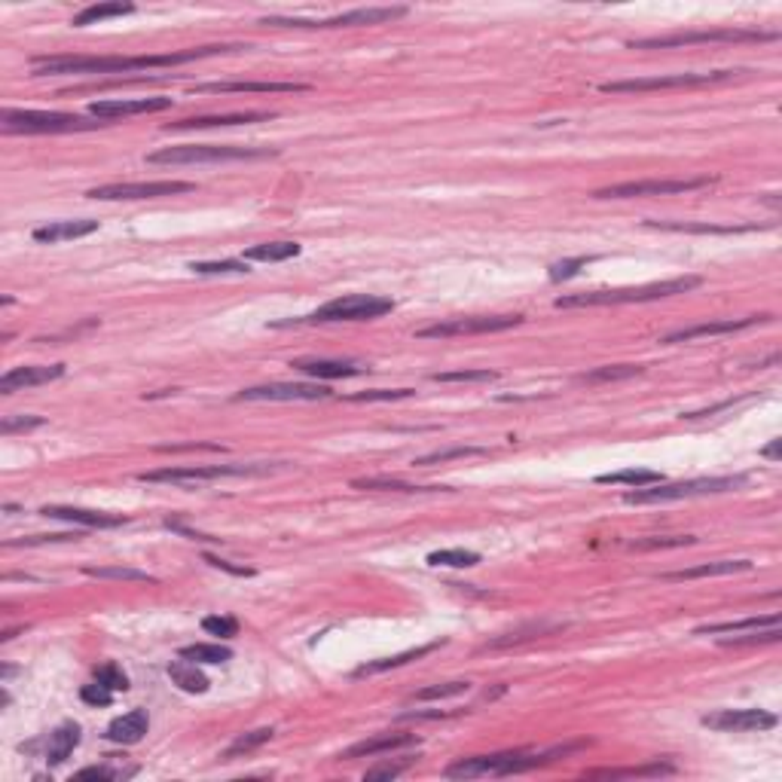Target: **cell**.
I'll use <instances>...</instances> for the list:
<instances>
[{
  "label": "cell",
  "instance_id": "cell-32",
  "mask_svg": "<svg viewBox=\"0 0 782 782\" xmlns=\"http://www.w3.org/2000/svg\"><path fill=\"white\" fill-rule=\"evenodd\" d=\"M440 645H443V642H432V645H422V648H410V651H404V654L373 660V663H364L361 670H355V679H361V676H373V672H385V670H398V666H407V663H410V660L428 657V654H432V651L440 648Z\"/></svg>",
  "mask_w": 782,
  "mask_h": 782
},
{
  "label": "cell",
  "instance_id": "cell-22",
  "mask_svg": "<svg viewBox=\"0 0 782 782\" xmlns=\"http://www.w3.org/2000/svg\"><path fill=\"white\" fill-rule=\"evenodd\" d=\"M419 737L416 734H376L370 740H361L355 745H349L346 752H340V761H355V758H373V755H385V752L394 749H407V745H416Z\"/></svg>",
  "mask_w": 782,
  "mask_h": 782
},
{
  "label": "cell",
  "instance_id": "cell-16",
  "mask_svg": "<svg viewBox=\"0 0 782 782\" xmlns=\"http://www.w3.org/2000/svg\"><path fill=\"white\" fill-rule=\"evenodd\" d=\"M330 389L318 383H267L239 391V400H325Z\"/></svg>",
  "mask_w": 782,
  "mask_h": 782
},
{
  "label": "cell",
  "instance_id": "cell-13",
  "mask_svg": "<svg viewBox=\"0 0 782 782\" xmlns=\"http://www.w3.org/2000/svg\"><path fill=\"white\" fill-rule=\"evenodd\" d=\"M740 70H712V74H672V77H642V80H612L602 83V92H654V89H687V86H712L737 77Z\"/></svg>",
  "mask_w": 782,
  "mask_h": 782
},
{
  "label": "cell",
  "instance_id": "cell-40",
  "mask_svg": "<svg viewBox=\"0 0 782 782\" xmlns=\"http://www.w3.org/2000/svg\"><path fill=\"white\" fill-rule=\"evenodd\" d=\"M645 367H633V364H614V367H599V370H590V373H580L578 383H587V385H599V383H618V379H630V376H638Z\"/></svg>",
  "mask_w": 782,
  "mask_h": 782
},
{
  "label": "cell",
  "instance_id": "cell-3",
  "mask_svg": "<svg viewBox=\"0 0 782 782\" xmlns=\"http://www.w3.org/2000/svg\"><path fill=\"white\" fill-rule=\"evenodd\" d=\"M700 276H685V278H670V282H654L642 284V288H614V291H590V293H575V297H559L556 309H578V306H621V303H648V300H663L676 297V293H687L700 288Z\"/></svg>",
  "mask_w": 782,
  "mask_h": 782
},
{
  "label": "cell",
  "instance_id": "cell-20",
  "mask_svg": "<svg viewBox=\"0 0 782 782\" xmlns=\"http://www.w3.org/2000/svg\"><path fill=\"white\" fill-rule=\"evenodd\" d=\"M64 376V364H53V367H16L0 376V394H16L34 385H46Z\"/></svg>",
  "mask_w": 782,
  "mask_h": 782
},
{
  "label": "cell",
  "instance_id": "cell-27",
  "mask_svg": "<svg viewBox=\"0 0 782 782\" xmlns=\"http://www.w3.org/2000/svg\"><path fill=\"white\" fill-rule=\"evenodd\" d=\"M749 569H752L749 559H721V563H703V565H694V569L666 572V575H660V578L663 580H694V578L737 575V572H749Z\"/></svg>",
  "mask_w": 782,
  "mask_h": 782
},
{
  "label": "cell",
  "instance_id": "cell-26",
  "mask_svg": "<svg viewBox=\"0 0 782 782\" xmlns=\"http://www.w3.org/2000/svg\"><path fill=\"white\" fill-rule=\"evenodd\" d=\"M276 113H263V111H248V113H224V117H190V119H177V123H169L165 128H175V132H184V128H218V126H242V123H267Z\"/></svg>",
  "mask_w": 782,
  "mask_h": 782
},
{
  "label": "cell",
  "instance_id": "cell-45",
  "mask_svg": "<svg viewBox=\"0 0 782 782\" xmlns=\"http://www.w3.org/2000/svg\"><path fill=\"white\" fill-rule=\"evenodd\" d=\"M196 276H242L251 272L245 260H214V263H190Z\"/></svg>",
  "mask_w": 782,
  "mask_h": 782
},
{
  "label": "cell",
  "instance_id": "cell-41",
  "mask_svg": "<svg viewBox=\"0 0 782 782\" xmlns=\"http://www.w3.org/2000/svg\"><path fill=\"white\" fill-rule=\"evenodd\" d=\"M480 563V554H473V550H462V547H453V550H434V554H428V565H449V569H471V565Z\"/></svg>",
  "mask_w": 782,
  "mask_h": 782
},
{
  "label": "cell",
  "instance_id": "cell-59",
  "mask_svg": "<svg viewBox=\"0 0 782 782\" xmlns=\"http://www.w3.org/2000/svg\"><path fill=\"white\" fill-rule=\"evenodd\" d=\"M205 563L214 565V569L229 572V575H239V578H251V575H254V569H248V565H233L229 559H220V556H211V554H205Z\"/></svg>",
  "mask_w": 782,
  "mask_h": 782
},
{
  "label": "cell",
  "instance_id": "cell-37",
  "mask_svg": "<svg viewBox=\"0 0 782 782\" xmlns=\"http://www.w3.org/2000/svg\"><path fill=\"white\" fill-rule=\"evenodd\" d=\"M128 12H135V6H132V4H92V6H86L83 12H77L70 25H74V28L98 25V21H104V19L128 16Z\"/></svg>",
  "mask_w": 782,
  "mask_h": 782
},
{
  "label": "cell",
  "instance_id": "cell-18",
  "mask_svg": "<svg viewBox=\"0 0 782 782\" xmlns=\"http://www.w3.org/2000/svg\"><path fill=\"white\" fill-rule=\"evenodd\" d=\"M171 107V98H113V102H92L89 104V113L95 119H104V123H111V119H126V117H135V113H160V111H169Z\"/></svg>",
  "mask_w": 782,
  "mask_h": 782
},
{
  "label": "cell",
  "instance_id": "cell-23",
  "mask_svg": "<svg viewBox=\"0 0 782 782\" xmlns=\"http://www.w3.org/2000/svg\"><path fill=\"white\" fill-rule=\"evenodd\" d=\"M147 730H150V715H147V709H132V712L119 715V719H113L111 724H107L104 740L119 743V745H132V743H141V740H144Z\"/></svg>",
  "mask_w": 782,
  "mask_h": 782
},
{
  "label": "cell",
  "instance_id": "cell-44",
  "mask_svg": "<svg viewBox=\"0 0 782 782\" xmlns=\"http://www.w3.org/2000/svg\"><path fill=\"white\" fill-rule=\"evenodd\" d=\"M550 630H556V627H550V623H529V627H523V630H516V633H507V636H498V638H492V642H486V651H495V648H507V645H516V642H529V638H535V636H541V633H550Z\"/></svg>",
  "mask_w": 782,
  "mask_h": 782
},
{
  "label": "cell",
  "instance_id": "cell-8",
  "mask_svg": "<svg viewBox=\"0 0 782 782\" xmlns=\"http://www.w3.org/2000/svg\"><path fill=\"white\" fill-rule=\"evenodd\" d=\"M278 465H190V468H160L138 473L141 483H171V486H199L220 477H248V473H269Z\"/></svg>",
  "mask_w": 782,
  "mask_h": 782
},
{
  "label": "cell",
  "instance_id": "cell-19",
  "mask_svg": "<svg viewBox=\"0 0 782 782\" xmlns=\"http://www.w3.org/2000/svg\"><path fill=\"white\" fill-rule=\"evenodd\" d=\"M291 367L315 379H349L370 370L361 361H336V358H297V361H291Z\"/></svg>",
  "mask_w": 782,
  "mask_h": 782
},
{
  "label": "cell",
  "instance_id": "cell-30",
  "mask_svg": "<svg viewBox=\"0 0 782 782\" xmlns=\"http://www.w3.org/2000/svg\"><path fill=\"white\" fill-rule=\"evenodd\" d=\"M779 614H758V618H743V621H724V623H706V627H697L694 636H719V633H749V630H761V627H777Z\"/></svg>",
  "mask_w": 782,
  "mask_h": 782
},
{
  "label": "cell",
  "instance_id": "cell-9",
  "mask_svg": "<svg viewBox=\"0 0 782 782\" xmlns=\"http://www.w3.org/2000/svg\"><path fill=\"white\" fill-rule=\"evenodd\" d=\"M6 132H37V135H55V132H89L104 123L95 119L77 117V113H59V111H4L0 117Z\"/></svg>",
  "mask_w": 782,
  "mask_h": 782
},
{
  "label": "cell",
  "instance_id": "cell-56",
  "mask_svg": "<svg viewBox=\"0 0 782 782\" xmlns=\"http://www.w3.org/2000/svg\"><path fill=\"white\" fill-rule=\"evenodd\" d=\"M128 773H135V770H117V767H83L80 773H77V779H123V777H128Z\"/></svg>",
  "mask_w": 782,
  "mask_h": 782
},
{
  "label": "cell",
  "instance_id": "cell-33",
  "mask_svg": "<svg viewBox=\"0 0 782 782\" xmlns=\"http://www.w3.org/2000/svg\"><path fill=\"white\" fill-rule=\"evenodd\" d=\"M351 490H373V492H449L447 486H419V483H407V480H389V477L351 480Z\"/></svg>",
  "mask_w": 782,
  "mask_h": 782
},
{
  "label": "cell",
  "instance_id": "cell-58",
  "mask_svg": "<svg viewBox=\"0 0 782 782\" xmlns=\"http://www.w3.org/2000/svg\"><path fill=\"white\" fill-rule=\"evenodd\" d=\"M413 389H394V391H385V389H376V391H361V394H351L349 400H400V398H410Z\"/></svg>",
  "mask_w": 782,
  "mask_h": 782
},
{
  "label": "cell",
  "instance_id": "cell-42",
  "mask_svg": "<svg viewBox=\"0 0 782 782\" xmlns=\"http://www.w3.org/2000/svg\"><path fill=\"white\" fill-rule=\"evenodd\" d=\"M83 572L89 578H102V580H141V584H156L153 575L138 569H126V565H107V569H92V565H86Z\"/></svg>",
  "mask_w": 782,
  "mask_h": 782
},
{
  "label": "cell",
  "instance_id": "cell-48",
  "mask_svg": "<svg viewBox=\"0 0 782 782\" xmlns=\"http://www.w3.org/2000/svg\"><path fill=\"white\" fill-rule=\"evenodd\" d=\"M202 630L208 636L233 638V636H239V621L226 618V614H211V618H202Z\"/></svg>",
  "mask_w": 782,
  "mask_h": 782
},
{
  "label": "cell",
  "instance_id": "cell-49",
  "mask_svg": "<svg viewBox=\"0 0 782 782\" xmlns=\"http://www.w3.org/2000/svg\"><path fill=\"white\" fill-rule=\"evenodd\" d=\"M782 636L779 623L777 627H761V630H749L745 636H734V638H721V645H758V642H777Z\"/></svg>",
  "mask_w": 782,
  "mask_h": 782
},
{
  "label": "cell",
  "instance_id": "cell-21",
  "mask_svg": "<svg viewBox=\"0 0 782 782\" xmlns=\"http://www.w3.org/2000/svg\"><path fill=\"white\" fill-rule=\"evenodd\" d=\"M40 514L53 516V520L77 523V526H89V529H113V526H123L126 523V516H117V514L86 511V507H64V505H46V507H40Z\"/></svg>",
  "mask_w": 782,
  "mask_h": 782
},
{
  "label": "cell",
  "instance_id": "cell-10",
  "mask_svg": "<svg viewBox=\"0 0 782 782\" xmlns=\"http://www.w3.org/2000/svg\"><path fill=\"white\" fill-rule=\"evenodd\" d=\"M523 325V315H468V318H447L437 325L419 327V340H449V336H471V333H498Z\"/></svg>",
  "mask_w": 782,
  "mask_h": 782
},
{
  "label": "cell",
  "instance_id": "cell-38",
  "mask_svg": "<svg viewBox=\"0 0 782 782\" xmlns=\"http://www.w3.org/2000/svg\"><path fill=\"white\" fill-rule=\"evenodd\" d=\"M184 660H193V663H226V660H233V651L226 648V645H208V642H196V645H186V648H181Z\"/></svg>",
  "mask_w": 782,
  "mask_h": 782
},
{
  "label": "cell",
  "instance_id": "cell-17",
  "mask_svg": "<svg viewBox=\"0 0 782 782\" xmlns=\"http://www.w3.org/2000/svg\"><path fill=\"white\" fill-rule=\"evenodd\" d=\"M761 321H770V315H749V318H724V321H709V325L681 327V330H672V333H666L660 342H663V346H679V342H691V340H700V336L737 333V330L755 327V325H761Z\"/></svg>",
  "mask_w": 782,
  "mask_h": 782
},
{
  "label": "cell",
  "instance_id": "cell-7",
  "mask_svg": "<svg viewBox=\"0 0 782 782\" xmlns=\"http://www.w3.org/2000/svg\"><path fill=\"white\" fill-rule=\"evenodd\" d=\"M745 477H700V480H685V483H654L651 490H636L627 492L623 501L627 505H654V501H679V498H697V495H719L740 490Z\"/></svg>",
  "mask_w": 782,
  "mask_h": 782
},
{
  "label": "cell",
  "instance_id": "cell-47",
  "mask_svg": "<svg viewBox=\"0 0 782 782\" xmlns=\"http://www.w3.org/2000/svg\"><path fill=\"white\" fill-rule=\"evenodd\" d=\"M471 687V681H443V685H432V687H422L419 694H416V700H443V697H458V694H465Z\"/></svg>",
  "mask_w": 782,
  "mask_h": 782
},
{
  "label": "cell",
  "instance_id": "cell-6",
  "mask_svg": "<svg viewBox=\"0 0 782 782\" xmlns=\"http://www.w3.org/2000/svg\"><path fill=\"white\" fill-rule=\"evenodd\" d=\"M779 40V31H758V28H715V31H681L666 37L630 40V49H679L694 43H770Z\"/></svg>",
  "mask_w": 782,
  "mask_h": 782
},
{
  "label": "cell",
  "instance_id": "cell-29",
  "mask_svg": "<svg viewBox=\"0 0 782 782\" xmlns=\"http://www.w3.org/2000/svg\"><path fill=\"white\" fill-rule=\"evenodd\" d=\"M309 86L306 83H251V80H235V83H202L196 86V92H220V95H226V92H306Z\"/></svg>",
  "mask_w": 782,
  "mask_h": 782
},
{
  "label": "cell",
  "instance_id": "cell-28",
  "mask_svg": "<svg viewBox=\"0 0 782 782\" xmlns=\"http://www.w3.org/2000/svg\"><path fill=\"white\" fill-rule=\"evenodd\" d=\"M169 679H171V685H177L186 694H205L208 687H211V681L205 679V672L199 670V663L184 660V657L175 660V663H169Z\"/></svg>",
  "mask_w": 782,
  "mask_h": 782
},
{
  "label": "cell",
  "instance_id": "cell-36",
  "mask_svg": "<svg viewBox=\"0 0 782 782\" xmlns=\"http://www.w3.org/2000/svg\"><path fill=\"white\" fill-rule=\"evenodd\" d=\"M645 226L666 229V233H697V235H737V233H752V229H758L755 224H749V226H719V224H666V220H648Z\"/></svg>",
  "mask_w": 782,
  "mask_h": 782
},
{
  "label": "cell",
  "instance_id": "cell-25",
  "mask_svg": "<svg viewBox=\"0 0 782 782\" xmlns=\"http://www.w3.org/2000/svg\"><path fill=\"white\" fill-rule=\"evenodd\" d=\"M95 229H98V220H53V224L34 229L31 239L40 242V245H59V242H68V239L92 235Z\"/></svg>",
  "mask_w": 782,
  "mask_h": 782
},
{
  "label": "cell",
  "instance_id": "cell-14",
  "mask_svg": "<svg viewBox=\"0 0 782 782\" xmlns=\"http://www.w3.org/2000/svg\"><path fill=\"white\" fill-rule=\"evenodd\" d=\"M196 190V184L186 181H138V184H107L92 186L86 196L102 199V202H123V199H160V196H177V193Z\"/></svg>",
  "mask_w": 782,
  "mask_h": 782
},
{
  "label": "cell",
  "instance_id": "cell-2",
  "mask_svg": "<svg viewBox=\"0 0 782 782\" xmlns=\"http://www.w3.org/2000/svg\"><path fill=\"white\" fill-rule=\"evenodd\" d=\"M587 743H565L550 752H495V755H473L449 764L443 770L447 779H473V777H511V773H526L535 767H544L556 758H565L572 752L584 749Z\"/></svg>",
  "mask_w": 782,
  "mask_h": 782
},
{
  "label": "cell",
  "instance_id": "cell-51",
  "mask_svg": "<svg viewBox=\"0 0 782 782\" xmlns=\"http://www.w3.org/2000/svg\"><path fill=\"white\" fill-rule=\"evenodd\" d=\"M593 257H575V260H559L550 267V282H569V278H575L580 269L590 263Z\"/></svg>",
  "mask_w": 782,
  "mask_h": 782
},
{
  "label": "cell",
  "instance_id": "cell-55",
  "mask_svg": "<svg viewBox=\"0 0 782 782\" xmlns=\"http://www.w3.org/2000/svg\"><path fill=\"white\" fill-rule=\"evenodd\" d=\"M77 532H59V535H31L21 541H6V547H31V544H59V541H77Z\"/></svg>",
  "mask_w": 782,
  "mask_h": 782
},
{
  "label": "cell",
  "instance_id": "cell-31",
  "mask_svg": "<svg viewBox=\"0 0 782 782\" xmlns=\"http://www.w3.org/2000/svg\"><path fill=\"white\" fill-rule=\"evenodd\" d=\"M272 737H276V730H272V728L248 730V734L235 737V740L229 743L224 752H220V761H235V758H245V755H251V752L260 749V745H267Z\"/></svg>",
  "mask_w": 782,
  "mask_h": 782
},
{
  "label": "cell",
  "instance_id": "cell-54",
  "mask_svg": "<svg viewBox=\"0 0 782 782\" xmlns=\"http://www.w3.org/2000/svg\"><path fill=\"white\" fill-rule=\"evenodd\" d=\"M80 697H83V703H89V706H111V700H113V691L107 685H102V681H92V685H86L83 691H80Z\"/></svg>",
  "mask_w": 782,
  "mask_h": 782
},
{
  "label": "cell",
  "instance_id": "cell-43",
  "mask_svg": "<svg viewBox=\"0 0 782 782\" xmlns=\"http://www.w3.org/2000/svg\"><path fill=\"white\" fill-rule=\"evenodd\" d=\"M676 773L672 764H648V767H630V770H590L587 777H608V779H621V777H670Z\"/></svg>",
  "mask_w": 782,
  "mask_h": 782
},
{
  "label": "cell",
  "instance_id": "cell-46",
  "mask_svg": "<svg viewBox=\"0 0 782 782\" xmlns=\"http://www.w3.org/2000/svg\"><path fill=\"white\" fill-rule=\"evenodd\" d=\"M434 383H495V370H453V373H434Z\"/></svg>",
  "mask_w": 782,
  "mask_h": 782
},
{
  "label": "cell",
  "instance_id": "cell-11",
  "mask_svg": "<svg viewBox=\"0 0 782 782\" xmlns=\"http://www.w3.org/2000/svg\"><path fill=\"white\" fill-rule=\"evenodd\" d=\"M407 6H364V10H349L330 19H263V25H284V28H355V25H383V21L404 19Z\"/></svg>",
  "mask_w": 782,
  "mask_h": 782
},
{
  "label": "cell",
  "instance_id": "cell-1",
  "mask_svg": "<svg viewBox=\"0 0 782 782\" xmlns=\"http://www.w3.org/2000/svg\"><path fill=\"white\" fill-rule=\"evenodd\" d=\"M248 49V43H214V46L184 49V53L162 55H40L34 59V77L46 74H132L147 68H175V64L199 62L208 55H224Z\"/></svg>",
  "mask_w": 782,
  "mask_h": 782
},
{
  "label": "cell",
  "instance_id": "cell-35",
  "mask_svg": "<svg viewBox=\"0 0 782 782\" xmlns=\"http://www.w3.org/2000/svg\"><path fill=\"white\" fill-rule=\"evenodd\" d=\"M300 248L297 242H263V245H254L245 251V257L242 260H260V263H284L291 260V257H300Z\"/></svg>",
  "mask_w": 782,
  "mask_h": 782
},
{
  "label": "cell",
  "instance_id": "cell-57",
  "mask_svg": "<svg viewBox=\"0 0 782 782\" xmlns=\"http://www.w3.org/2000/svg\"><path fill=\"white\" fill-rule=\"evenodd\" d=\"M43 425V419L40 416H21V419H4L0 422V432L4 434H12V432H31V428H40Z\"/></svg>",
  "mask_w": 782,
  "mask_h": 782
},
{
  "label": "cell",
  "instance_id": "cell-4",
  "mask_svg": "<svg viewBox=\"0 0 782 782\" xmlns=\"http://www.w3.org/2000/svg\"><path fill=\"white\" fill-rule=\"evenodd\" d=\"M394 312V300L376 297V293H349V297H336L330 303L318 306L315 312L303 315L293 321H278L276 327L288 325H333V321H373L383 315Z\"/></svg>",
  "mask_w": 782,
  "mask_h": 782
},
{
  "label": "cell",
  "instance_id": "cell-52",
  "mask_svg": "<svg viewBox=\"0 0 782 782\" xmlns=\"http://www.w3.org/2000/svg\"><path fill=\"white\" fill-rule=\"evenodd\" d=\"M413 767V758H407V761H385V764H376L370 767L367 773H364V779H398L400 773H407Z\"/></svg>",
  "mask_w": 782,
  "mask_h": 782
},
{
  "label": "cell",
  "instance_id": "cell-15",
  "mask_svg": "<svg viewBox=\"0 0 782 782\" xmlns=\"http://www.w3.org/2000/svg\"><path fill=\"white\" fill-rule=\"evenodd\" d=\"M703 728L719 734H749V730L777 728V715L764 709H719L712 715H703Z\"/></svg>",
  "mask_w": 782,
  "mask_h": 782
},
{
  "label": "cell",
  "instance_id": "cell-24",
  "mask_svg": "<svg viewBox=\"0 0 782 782\" xmlns=\"http://www.w3.org/2000/svg\"><path fill=\"white\" fill-rule=\"evenodd\" d=\"M80 740H83L80 724H77V721H64V724H59V728H55L53 734H49V740H46V752H43L46 764H49V767L64 764L70 755H74V749H77V745H80Z\"/></svg>",
  "mask_w": 782,
  "mask_h": 782
},
{
  "label": "cell",
  "instance_id": "cell-60",
  "mask_svg": "<svg viewBox=\"0 0 782 782\" xmlns=\"http://www.w3.org/2000/svg\"><path fill=\"white\" fill-rule=\"evenodd\" d=\"M165 526L169 529H175V532H181V535H186V538H193V541H224V538H211V535H202V532H196V529H186L184 523H165Z\"/></svg>",
  "mask_w": 782,
  "mask_h": 782
},
{
  "label": "cell",
  "instance_id": "cell-39",
  "mask_svg": "<svg viewBox=\"0 0 782 782\" xmlns=\"http://www.w3.org/2000/svg\"><path fill=\"white\" fill-rule=\"evenodd\" d=\"M480 456H490V449L483 447H453V449H437V453H428L422 458H416V468H432V465H447L453 458H480Z\"/></svg>",
  "mask_w": 782,
  "mask_h": 782
},
{
  "label": "cell",
  "instance_id": "cell-34",
  "mask_svg": "<svg viewBox=\"0 0 782 782\" xmlns=\"http://www.w3.org/2000/svg\"><path fill=\"white\" fill-rule=\"evenodd\" d=\"M597 483H602V486H633V490H642V486L663 483V473H657V471H645V468H627V471L599 473Z\"/></svg>",
  "mask_w": 782,
  "mask_h": 782
},
{
  "label": "cell",
  "instance_id": "cell-5",
  "mask_svg": "<svg viewBox=\"0 0 782 782\" xmlns=\"http://www.w3.org/2000/svg\"><path fill=\"white\" fill-rule=\"evenodd\" d=\"M278 156V150L269 147H235V144H184V147H162L156 153H147L150 165H202V162H239V160H267Z\"/></svg>",
  "mask_w": 782,
  "mask_h": 782
},
{
  "label": "cell",
  "instance_id": "cell-53",
  "mask_svg": "<svg viewBox=\"0 0 782 782\" xmlns=\"http://www.w3.org/2000/svg\"><path fill=\"white\" fill-rule=\"evenodd\" d=\"M697 538L685 535V538H642V541H633L630 547L633 550H657V547H685V544H694Z\"/></svg>",
  "mask_w": 782,
  "mask_h": 782
},
{
  "label": "cell",
  "instance_id": "cell-12",
  "mask_svg": "<svg viewBox=\"0 0 782 782\" xmlns=\"http://www.w3.org/2000/svg\"><path fill=\"white\" fill-rule=\"evenodd\" d=\"M715 177H679V181H627L614 186H602L593 199H645V196H679L709 186Z\"/></svg>",
  "mask_w": 782,
  "mask_h": 782
},
{
  "label": "cell",
  "instance_id": "cell-61",
  "mask_svg": "<svg viewBox=\"0 0 782 782\" xmlns=\"http://www.w3.org/2000/svg\"><path fill=\"white\" fill-rule=\"evenodd\" d=\"M777 449H779V440H773L770 447L764 449V456H770V458H773V456H777Z\"/></svg>",
  "mask_w": 782,
  "mask_h": 782
},
{
  "label": "cell",
  "instance_id": "cell-50",
  "mask_svg": "<svg viewBox=\"0 0 782 782\" xmlns=\"http://www.w3.org/2000/svg\"><path fill=\"white\" fill-rule=\"evenodd\" d=\"M95 679L102 681V685L111 687L113 694H117V691H128V676H126L123 670H119L117 663H104V666H98V670H95Z\"/></svg>",
  "mask_w": 782,
  "mask_h": 782
}]
</instances>
